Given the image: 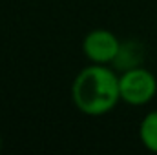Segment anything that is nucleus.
Masks as SVG:
<instances>
[{
	"instance_id": "nucleus-2",
	"label": "nucleus",
	"mask_w": 157,
	"mask_h": 155,
	"mask_svg": "<svg viewBox=\"0 0 157 155\" xmlns=\"http://www.w3.org/2000/svg\"><path fill=\"white\" fill-rule=\"evenodd\" d=\"M119 89L121 100L132 106H141L154 99L157 91V80L148 70L137 66L122 71V75L119 77Z\"/></svg>"
},
{
	"instance_id": "nucleus-1",
	"label": "nucleus",
	"mask_w": 157,
	"mask_h": 155,
	"mask_svg": "<svg viewBox=\"0 0 157 155\" xmlns=\"http://www.w3.org/2000/svg\"><path fill=\"white\" fill-rule=\"evenodd\" d=\"M71 99L84 115H104L121 100L119 77L104 64H91L75 77Z\"/></svg>"
},
{
	"instance_id": "nucleus-4",
	"label": "nucleus",
	"mask_w": 157,
	"mask_h": 155,
	"mask_svg": "<svg viewBox=\"0 0 157 155\" xmlns=\"http://www.w3.org/2000/svg\"><path fill=\"white\" fill-rule=\"evenodd\" d=\"M139 135L143 144L150 150L157 153V110L150 112L148 115L143 119L141 128H139Z\"/></svg>"
},
{
	"instance_id": "nucleus-5",
	"label": "nucleus",
	"mask_w": 157,
	"mask_h": 155,
	"mask_svg": "<svg viewBox=\"0 0 157 155\" xmlns=\"http://www.w3.org/2000/svg\"><path fill=\"white\" fill-rule=\"evenodd\" d=\"M113 62H115V66H117L119 70H122V71L141 66V55H137V44H133V42L121 44L119 55L115 57Z\"/></svg>"
},
{
	"instance_id": "nucleus-3",
	"label": "nucleus",
	"mask_w": 157,
	"mask_h": 155,
	"mask_svg": "<svg viewBox=\"0 0 157 155\" xmlns=\"http://www.w3.org/2000/svg\"><path fill=\"white\" fill-rule=\"evenodd\" d=\"M82 49H84V55L93 64H108V62H113L119 55L121 42L108 29H95L84 37Z\"/></svg>"
}]
</instances>
